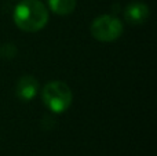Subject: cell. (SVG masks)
<instances>
[{"instance_id":"obj_5","label":"cell","mask_w":157,"mask_h":156,"mask_svg":"<svg viewBox=\"0 0 157 156\" xmlns=\"http://www.w3.org/2000/svg\"><path fill=\"white\" fill-rule=\"evenodd\" d=\"M123 14H124V19L127 24L132 25V26H135V25H144L149 19L150 8H149V6L142 2H132L125 6Z\"/></svg>"},{"instance_id":"obj_2","label":"cell","mask_w":157,"mask_h":156,"mask_svg":"<svg viewBox=\"0 0 157 156\" xmlns=\"http://www.w3.org/2000/svg\"><path fill=\"white\" fill-rule=\"evenodd\" d=\"M41 99L50 112L59 115L71 108L72 101H73V94L66 83L61 80H52L43 86Z\"/></svg>"},{"instance_id":"obj_3","label":"cell","mask_w":157,"mask_h":156,"mask_svg":"<svg viewBox=\"0 0 157 156\" xmlns=\"http://www.w3.org/2000/svg\"><path fill=\"white\" fill-rule=\"evenodd\" d=\"M123 30H124V25L121 19L112 14H103V15L97 17L90 26L92 37L103 43L117 40L123 35Z\"/></svg>"},{"instance_id":"obj_1","label":"cell","mask_w":157,"mask_h":156,"mask_svg":"<svg viewBox=\"0 0 157 156\" xmlns=\"http://www.w3.org/2000/svg\"><path fill=\"white\" fill-rule=\"evenodd\" d=\"M47 6L40 0H21L15 6L13 19L17 28L28 33L41 30L48 22Z\"/></svg>"},{"instance_id":"obj_7","label":"cell","mask_w":157,"mask_h":156,"mask_svg":"<svg viewBox=\"0 0 157 156\" xmlns=\"http://www.w3.org/2000/svg\"><path fill=\"white\" fill-rule=\"evenodd\" d=\"M17 54H18V50H17L15 44L7 43L0 47V55L3 58H6V60H13V58L17 57Z\"/></svg>"},{"instance_id":"obj_4","label":"cell","mask_w":157,"mask_h":156,"mask_svg":"<svg viewBox=\"0 0 157 156\" xmlns=\"http://www.w3.org/2000/svg\"><path fill=\"white\" fill-rule=\"evenodd\" d=\"M40 86L39 82L35 76L32 75H24L17 80L15 84V94L21 101L24 102H29L37 96Z\"/></svg>"},{"instance_id":"obj_6","label":"cell","mask_w":157,"mask_h":156,"mask_svg":"<svg viewBox=\"0 0 157 156\" xmlns=\"http://www.w3.org/2000/svg\"><path fill=\"white\" fill-rule=\"evenodd\" d=\"M47 4L51 13L63 17L73 13L77 6V0H47Z\"/></svg>"}]
</instances>
